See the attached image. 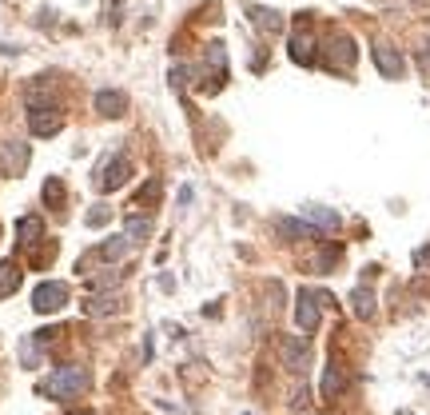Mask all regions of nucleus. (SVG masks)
I'll use <instances>...</instances> for the list:
<instances>
[{
	"instance_id": "6",
	"label": "nucleus",
	"mask_w": 430,
	"mask_h": 415,
	"mask_svg": "<svg viewBox=\"0 0 430 415\" xmlns=\"http://www.w3.org/2000/svg\"><path fill=\"white\" fill-rule=\"evenodd\" d=\"M64 303H68V284H60V280H44V284H36V291H32V307L40 316L60 312Z\"/></svg>"
},
{
	"instance_id": "5",
	"label": "nucleus",
	"mask_w": 430,
	"mask_h": 415,
	"mask_svg": "<svg viewBox=\"0 0 430 415\" xmlns=\"http://www.w3.org/2000/svg\"><path fill=\"white\" fill-rule=\"evenodd\" d=\"M279 355H283V364L295 371V375H303L307 367H311V339L307 335H283L279 339Z\"/></svg>"
},
{
	"instance_id": "4",
	"label": "nucleus",
	"mask_w": 430,
	"mask_h": 415,
	"mask_svg": "<svg viewBox=\"0 0 430 415\" xmlns=\"http://www.w3.org/2000/svg\"><path fill=\"white\" fill-rule=\"evenodd\" d=\"M355 40H350L347 32H334L327 48H323V68H331V72H350L355 68Z\"/></svg>"
},
{
	"instance_id": "12",
	"label": "nucleus",
	"mask_w": 430,
	"mask_h": 415,
	"mask_svg": "<svg viewBox=\"0 0 430 415\" xmlns=\"http://www.w3.org/2000/svg\"><path fill=\"white\" fill-rule=\"evenodd\" d=\"M0 164H4V172H8V176H20V172H24V164H28V144L4 140V144H0Z\"/></svg>"
},
{
	"instance_id": "21",
	"label": "nucleus",
	"mask_w": 430,
	"mask_h": 415,
	"mask_svg": "<svg viewBox=\"0 0 430 415\" xmlns=\"http://www.w3.org/2000/svg\"><path fill=\"white\" fill-rule=\"evenodd\" d=\"M124 236L140 248L143 239L152 236V220H147V216H127V220H124Z\"/></svg>"
},
{
	"instance_id": "22",
	"label": "nucleus",
	"mask_w": 430,
	"mask_h": 415,
	"mask_svg": "<svg viewBox=\"0 0 430 415\" xmlns=\"http://www.w3.org/2000/svg\"><path fill=\"white\" fill-rule=\"evenodd\" d=\"M207 64H211V72L227 76V48H223L220 40H211V44H207Z\"/></svg>"
},
{
	"instance_id": "29",
	"label": "nucleus",
	"mask_w": 430,
	"mask_h": 415,
	"mask_svg": "<svg viewBox=\"0 0 430 415\" xmlns=\"http://www.w3.org/2000/svg\"><path fill=\"white\" fill-rule=\"evenodd\" d=\"M307 403H311V391H307V387H299V391H295V399H291V407H307Z\"/></svg>"
},
{
	"instance_id": "13",
	"label": "nucleus",
	"mask_w": 430,
	"mask_h": 415,
	"mask_svg": "<svg viewBox=\"0 0 430 415\" xmlns=\"http://www.w3.org/2000/svg\"><path fill=\"white\" fill-rule=\"evenodd\" d=\"M124 108H127V96L120 92V88H100V92H96V112H100V116L116 120V116H124Z\"/></svg>"
},
{
	"instance_id": "17",
	"label": "nucleus",
	"mask_w": 430,
	"mask_h": 415,
	"mask_svg": "<svg viewBox=\"0 0 430 415\" xmlns=\"http://www.w3.org/2000/svg\"><path fill=\"white\" fill-rule=\"evenodd\" d=\"M16 236H20V248H36L44 239V220L40 216H20L16 220Z\"/></svg>"
},
{
	"instance_id": "20",
	"label": "nucleus",
	"mask_w": 430,
	"mask_h": 415,
	"mask_svg": "<svg viewBox=\"0 0 430 415\" xmlns=\"http://www.w3.org/2000/svg\"><path fill=\"white\" fill-rule=\"evenodd\" d=\"M16 287H20V268H16V260H0V300H8Z\"/></svg>"
},
{
	"instance_id": "23",
	"label": "nucleus",
	"mask_w": 430,
	"mask_h": 415,
	"mask_svg": "<svg viewBox=\"0 0 430 415\" xmlns=\"http://www.w3.org/2000/svg\"><path fill=\"white\" fill-rule=\"evenodd\" d=\"M20 359H24V367H36V364H40V344H36L32 335L20 344Z\"/></svg>"
},
{
	"instance_id": "19",
	"label": "nucleus",
	"mask_w": 430,
	"mask_h": 415,
	"mask_svg": "<svg viewBox=\"0 0 430 415\" xmlns=\"http://www.w3.org/2000/svg\"><path fill=\"white\" fill-rule=\"evenodd\" d=\"M303 220L331 232V228H339V212H331V208H319V204H307V208H303Z\"/></svg>"
},
{
	"instance_id": "8",
	"label": "nucleus",
	"mask_w": 430,
	"mask_h": 415,
	"mask_svg": "<svg viewBox=\"0 0 430 415\" xmlns=\"http://www.w3.org/2000/svg\"><path fill=\"white\" fill-rule=\"evenodd\" d=\"M287 52H291V60H295V64H303V68L319 60V52H315V36H311V32L303 28V24H299L295 32H291V48H287Z\"/></svg>"
},
{
	"instance_id": "9",
	"label": "nucleus",
	"mask_w": 430,
	"mask_h": 415,
	"mask_svg": "<svg viewBox=\"0 0 430 415\" xmlns=\"http://www.w3.org/2000/svg\"><path fill=\"white\" fill-rule=\"evenodd\" d=\"M60 128H64V120H60L56 108H32L28 112V132L32 136H56Z\"/></svg>"
},
{
	"instance_id": "26",
	"label": "nucleus",
	"mask_w": 430,
	"mask_h": 415,
	"mask_svg": "<svg viewBox=\"0 0 430 415\" xmlns=\"http://www.w3.org/2000/svg\"><path fill=\"white\" fill-rule=\"evenodd\" d=\"M44 204H64V184L60 180H48L44 184Z\"/></svg>"
},
{
	"instance_id": "10",
	"label": "nucleus",
	"mask_w": 430,
	"mask_h": 415,
	"mask_svg": "<svg viewBox=\"0 0 430 415\" xmlns=\"http://www.w3.org/2000/svg\"><path fill=\"white\" fill-rule=\"evenodd\" d=\"M275 232L283 239H291V244H303V239H319V228L307 220H291V216H279L275 220Z\"/></svg>"
},
{
	"instance_id": "27",
	"label": "nucleus",
	"mask_w": 430,
	"mask_h": 415,
	"mask_svg": "<svg viewBox=\"0 0 430 415\" xmlns=\"http://www.w3.org/2000/svg\"><path fill=\"white\" fill-rule=\"evenodd\" d=\"M172 84H175V88H188V84H191V68H188V64H183V68L175 64V68H172Z\"/></svg>"
},
{
	"instance_id": "14",
	"label": "nucleus",
	"mask_w": 430,
	"mask_h": 415,
	"mask_svg": "<svg viewBox=\"0 0 430 415\" xmlns=\"http://www.w3.org/2000/svg\"><path fill=\"white\" fill-rule=\"evenodd\" d=\"M343 387H347V375H343V367H339V364L331 359V364L323 367V383H319V396H323V399H339V396H343Z\"/></svg>"
},
{
	"instance_id": "15",
	"label": "nucleus",
	"mask_w": 430,
	"mask_h": 415,
	"mask_svg": "<svg viewBox=\"0 0 430 415\" xmlns=\"http://www.w3.org/2000/svg\"><path fill=\"white\" fill-rule=\"evenodd\" d=\"M136 252V244L120 232V236H108L104 244H100V260H108V264H120V260H127V255Z\"/></svg>"
},
{
	"instance_id": "7",
	"label": "nucleus",
	"mask_w": 430,
	"mask_h": 415,
	"mask_svg": "<svg viewBox=\"0 0 430 415\" xmlns=\"http://www.w3.org/2000/svg\"><path fill=\"white\" fill-rule=\"evenodd\" d=\"M370 56H375V68H379L386 80H398L402 72H406V60H402V52H398L391 40H375Z\"/></svg>"
},
{
	"instance_id": "2",
	"label": "nucleus",
	"mask_w": 430,
	"mask_h": 415,
	"mask_svg": "<svg viewBox=\"0 0 430 415\" xmlns=\"http://www.w3.org/2000/svg\"><path fill=\"white\" fill-rule=\"evenodd\" d=\"M327 303H331L327 291H311V287H299L295 291V323H299V332H315Z\"/></svg>"
},
{
	"instance_id": "25",
	"label": "nucleus",
	"mask_w": 430,
	"mask_h": 415,
	"mask_svg": "<svg viewBox=\"0 0 430 415\" xmlns=\"http://www.w3.org/2000/svg\"><path fill=\"white\" fill-rule=\"evenodd\" d=\"M339 255H343V248H327V252H319L315 268H319V271H331L334 264H339Z\"/></svg>"
},
{
	"instance_id": "11",
	"label": "nucleus",
	"mask_w": 430,
	"mask_h": 415,
	"mask_svg": "<svg viewBox=\"0 0 430 415\" xmlns=\"http://www.w3.org/2000/svg\"><path fill=\"white\" fill-rule=\"evenodd\" d=\"M80 307H84V316H116L120 312V296L116 291H88Z\"/></svg>"
},
{
	"instance_id": "3",
	"label": "nucleus",
	"mask_w": 430,
	"mask_h": 415,
	"mask_svg": "<svg viewBox=\"0 0 430 415\" xmlns=\"http://www.w3.org/2000/svg\"><path fill=\"white\" fill-rule=\"evenodd\" d=\"M127 176H132V160L120 156V152H111V156L96 168V192H120L127 184Z\"/></svg>"
},
{
	"instance_id": "18",
	"label": "nucleus",
	"mask_w": 430,
	"mask_h": 415,
	"mask_svg": "<svg viewBox=\"0 0 430 415\" xmlns=\"http://www.w3.org/2000/svg\"><path fill=\"white\" fill-rule=\"evenodd\" d=\"M350 312L359 319H375V291H370V284H359L350 291Z\"/></svg>"
},
{
	"instance_id": "1",
	"label": "nucleus",
	"mask_w": 430,
	"mask_h": 415,
	"mask_svg": "<svg viewBox=\"0 0 430 415\" xmlns=\"http://www.w3.org/2000/svg\"><path fill=\"white\" fill-rule=\"evenodd\" d=\"M88 383H92L88 367L64 364V367H56V371H52V375L40 383V396H52V399H76V396H84V391H88Z\"/></svg>"
},
{
	"instance_id": "28",
	"label": "nucleus",
	"mask_w": 430,
	"mask_h": 415,
	"mask_svg": "<svg viewBox=\"0 0 430 415\" xmlns=\"http://www.w3.org/2000/svg\"><path fill=\"white\" fill-rule=\"evenodd\" d=\"M418 68H422V76H430V44L418 48Z\"/></svg>"
},
{
	"instance_id": "16",
	"label": "nucleus",
	"mask_w": 430,
	"mask_h": 415,
	"mask_svg": "<svg viewBox=\"0 0 430 415\" xmlns=\"http://www.w3.org/2000/svg\"><path fill=\"white\" fill-rule=\"evenodd\" d=\"M247 16H251V24L259 32H267V36H275V32H283V16L275 12V8H259V4H247Z\"/></svg>"
},
{
	"instance_id": "31",
	"label": "nucleus",
	"mask_w": 430,
	"mask_h": 415,
	"mask_svg": "<svg viewBox=\"0 0 430 415\" xmlns=\"http://www.w3.org/2000/svg\"><path fill=\"white\" fill-rule=\"evenodd\" d=\"M72 415H88V412H72Z\"/></svg>"
},
{
	"instance_id": "24",
	"label": "nucleus",
	"mask_w": 430,
	"mask_h": 415,
	"mask_svg": "<svg viewBox=\"0 0 430 415\" xmlns=\"http://www.w3.org/2000/svg\"><path fill=\"white\" fill-rule=\"evenodd\" d=\"M108 220H111V208L108 204H96L92 212H88V228H104Z\"/></svg>"
},
{
	"instance_id": "30",
	"label": "nucleus",
	"mask_w": 430,
	"mask_h": 415,
	"mask_svg": "<svg viewBox=\"0 0 430 415\" xmlns=\"http://www.w3.org/2000/svg\"><path fill=\"white\" fill-rule=\"evenodd\" d=\"M414 264H418V268H430V248H422V252H414Z\"/></svg>"
}]
</instances>
